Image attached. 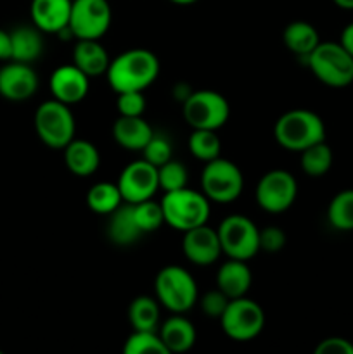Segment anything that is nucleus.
<instances>
[{
    "mask_svg": "<svg viewBox=\"0 0 353 354\" xmlns=\"http://www.w3.org/2000/svg\"><path fill=\"white\" fill-rule=\"evenodd\" d=\"M159 59L149 48H130L116 55L107 68V82L116 93L144 92L159 75Z\"/></svg>",
    "mask_w": 353,
    "mask_h": 354,
    "instance_id": "f257e3e1",
    "label": "nucleus"
},
{
    "mask_svg": "<svg viewBox=\"0 0 353 354\" xmlns=\"http://www.w3.org/2000/svg\"><path fill=\"white\" fill-rule=\"evenodd\" d=\"M273 137L286 151L301 152L325 140V124L314 111L291 109L275 121Z\"/></svg>",
    "mask_w": 353,
    "mask_h": 354,
    "instance_id": "f03ea898",
    "label": "nucleus"
},
{
    "mask_svg": "<svg viewBox=\"0 0 353 354\" xmlns=\"http://www.w3.org/2000/svg\"><path fill=\"white\" fill-rule=\"evenodd\" d=\"M165 223L179 232H187L210 220V199L199 190L183 187L173 192H165L161 201Z\"/></svg>",
    "mask_w": 353,
    "mask_h": 354,
    "instance_id": "7ed1b4c3",
    "label": "nucleus"
},
{
    "mask_svg": "<svg viewBox=\"0 0 353 354\" xmlns=\"http://www.w3.org/2000/svg\"><path fill=\"white\" fill-rule=\"evenodd\" d=\"M305 61L324 85L345 88L353 83V57L339 41H320Z\"/></svg>",
    "mask_w": 353,
    "mask_h": 354,
    "instance_id": "20e7f679",
    "label": "nucleus"
},
{
    "mask_svg": "<svg viewBox=\"0 0 353 354\" xmlns=\"http://www.w3.org/2000/svg\"><path fill=\"white\" fill-rule=\"evenodd\" d=\"M156 299L172 313H185L199 299L194 277L185 268L168 265L161 268L154 280Z\"/></svg>",
    "mask_w": 353,
    "mask_h": 354,
    "instance_id": "39448f33",
    "label": "nucleus"
},
{
    "mask_svg": "<svg viewBox=\"0 0 353 354\" xmlns=\"http://www.w3.org/2000/svg\"><path fill=\"white\" fill-rule=\"evenodd\" d=\"M35 131L47 147L62 151L75 138L76 123L68 104L51 99L35 111Z\"/></svg>",
    "mask_w": 353,
    "mask_h": 354,
    "instance_id": "423d86ee",
    "label": "nucleus"
},
{
    "mask_svg": "<svg viewBox=\"0 0 353 354\" xmlns=\"http://www.w3.org/2000/svg\"><path fill=\"white\" fill-rule=\"evenodd\" d=\"M185 123L192 130H220L230 116L228 100L215 90H192L182 104Z\"/></svg>",
    "mask_w": 353,
    "mask_h": 354,
    "instance_id": "0eeeda50",
    "label": "nucleus"
},
{
    "mask_svg": "<svg viewBox=\"0 0 353 354\" xmlns=\"http://www.w3.org/2000/svg\"><path fill=\"white\" fill-rule=\"evenodd\" d=\"M244 189V176L239 166L228 159L217 158L204 162L201 171V192L210 203H234Z\"/></svg>",
    "mask_w": 353,
    "mask_h": 354,
    "instance_id": "6e6552de",
    "label": "nucleus"
},
{
    "mask_svg": "<svg viewBox=\"0 0 353 354\" xmlns=\"http://www.w3.org/2000/svg\"><path fill=\"white\" fill-rule=\"evenodd\" d=\"M220 324L228 339L248 342L262 334L265 327V313L256 301L242 296L230 299L227 310L220 317Z\"/></svg>",
    "mask_w": 353,
    "mask_h": 354,
    "instance_id": "1a4fd4ad",
    "label": "nucleus"
},
{
    "mask_svg": "<svg viewBox=\"0 0 353 354\" xmlns=\"http://www.w3.org/2000/svg\"><path fill=\"white\" fill-rule=\"evenodd\" d=\"M221 252L227 258L249 261L260 251V230L244 214H230L218 227Z\"/></svg>",
    "mask_w": 353,
    "mask_h": 354,
    "instance_id": "9d476101",
    "label": "nucleus"
},
{
    "mask_svg": "<svg viewBox=\"0 0 353 354\" xmlns=\"http://www.w3.org/2000/svg\"><path fill=\"white\" fill-rule=\"evenodd\" d=\"M113 21L107 0H73L69 30L76 40H100Z\"/></svg>",
    "mask_w": 353,
    "mask_h": 354,
    "instance_id": "9b49d317",
    "label": "nucleus"
},
{
    "mask_svg": "<svg viewBox=\"0 0 353 354\" xmlns=\"http://www.w3.org/2000/svg\"><path fill=\"white\" fill-rule=\"evenodd\" d=\"M298 196V182L286 169H270L260 178L255 189L256 204L272 214L284 213L294 204Z\"/></svg>",
    "mask_w": 353,
    "mask_h": 354,
    "instance_id": "f8f14e48",
    "label": "nucleus"
},
{
    "mask_svg": "<svg viewBox=\"0 0 353 354\" xmlns=\"http://www.w3.org/2000/svg\"><path fill=\"white\" fill-rule=\"evenodd\" d=\"M116 183L125 203L135 204L152 199L159 189L158 168L145 159L134 161L121 171Z\"/></svg>",
    "mask_w": 353,
    "mask_h": 354,
    "instance_id": "ddd939ff",
    "label": "nucleus"
},
{
    "mask_svg": "<svg viewBox=\"0 0 353 354\" xmlns=\"http://www.w3.org/2000/svg\"><path fill=\"white\" fill-rule=\"evenodd\" d=\"M182 251L183 256L197 266L213 265L224 254L218 230L211 228L208 223L183 232Z\"/></svg>",
    "mask_w": 353,
    "mask_h": 354,
    "instance_id": "4468645a",
    "label": "nucleus"
},
{
    "mask_svg": "<svg viewBox=\"0 0 353 354\" xmlns=\"http://www.w3.org/2000/svg\"><path fill=\"white\" fill-rule=\"evenodd\" d=\"M38 90V75L26 62L12 61L0 68V95L21 102L33 97Z\"/></svg>",
    "mask_w": 353,
    "mask_h": 354,
    "instance_id": "2eb2a0df",
    "label": "nucleus"
},
{
    "mask_svg": "<svg viewBox=\"0 0 353 354\" xmlns=\"http://www.w3.org/2000/svg\"><path fill=\"white\" fill-rule=\"evenodd\" d=\"M48 86L55 100L71 106L85 99L90 90V78L71 62L54 69L48 80Z\"/></svg>",
    "mask_w": 353,
    "mask_h": 354,
    "instance_id": "dca6fc26",
    "label": "nucleus"
},
{
    "mask_svg": "<svg viewBox=\"0 0 353 354\" xmlns=\"http://www.w3.org/2000/svg\"><path fill=\"white\" fill-rule=\"evenodd\" d=\"M73 0H31L30 16L42 33L59 35L69 26Z\"/></svg>",
    "mask_w": 353,
    "mask_h": 354,
    "instance_id": "f3484780",
    "label": "nucleus"
},
{
    "mask_svg": "<svg viewBox=\"0 0 353 354\" xmlns=\"http://www.w3.org/2000/svg\"><path fill=\"white\" fill-rule=\"evenodd\" d=\"M251 283L253 275L248 261L228 258L218 268L217 289H220L228 299H237V297L246 296L248 290L251 289Z\"/></svg>",
    "mask_w": 353,
    "mask_h": 354,
    "instance_id": "a211bd4d",
    "label": "nucleus"
},
{
    "mask_svg": "<svg viewBox=\"0 0 353 354\" xmlns=\"http://www.w3.org/2000/svg\"><path fill=\"white\" fill-rule=\"evenodd\" d=\"M154 131L142 116H120L113 124V137L120 147L127 151H138L147 145Z\"/></svg>",
    "mask_w": 353,
    "mask_h": 354,
    "instance_id": "6ab92c4d",
    "label": "nucleus"
},
{
    "mask_svg": "<svg viewBox=\"0 0 353 354\" xmlns=\"http://www.w3.org/2000/svg\"><path fill=\"white\" fill-rule=\"evenodd\" d=\"M159 337L165 344L166 351L170 353H185L192 349L196 344V328L192 322L182 317V313H175L170 317L159 328Z\"/></svg>",
    "mask_w": 353,
    "mask_h": 354,
    "instance_id": "aec40b11",
    "label": "nucleus"
},
{
    "mask_svg": "<svg viewBox=\"0 0 353 354\" xmlns=\"http://www.w3.org/2000/svg\"><path fill=\"white\" fill-rule=\"evenodd\" d=\"M62 151H64L66 168L73 175L85 178V176L93 175L99 169L100 154L92 142L83 140V138H80V140L73 138Z\"/></svg>",
    "mask_w": 353,
    "mask_h": 354,
    "instance_id": "412c9836",
    "label": "nucleus"
},
{
    "mask_svg": "<svg viewBox=\"0 0 353 354\" xmlns=\"http://www.w3.org/2000/svg\"><path fill=\"white\" fill-rule=\"evenodd\" d=\"M73 64L82 69L89 78L106 75L111 59L99 40H76L73 48Z\"/></svg>",
    "mask_w": 353,
    "mask_h": 354,
    "instance_id": "4be33fe9",
    "label": "nucleus"
},
{
    "mask_svg": "<svg viewBox=\"0 0 353 354\" xmlns=\"http://www.w3.org/2000/svg\"><path fill=\"white\" fill-rule=\"evenodd\" d=\"M107 235L113 241V244L121 245V248L135 244L144 235L138 228L137 221H135L134 206L130 203H123L109 214Z\"/></svg>",
    "mask_w": 353,
    "mask_h": 354,
    "instance_id": "5701e85b",
    "label": "nucleus"
},
{
    "mask_svg": "<svg viewBox=\"0 0 353 354\" xmlns=\"http://www.w3.org/2000/svg\"><path fill=\"white\" fill-rule=\"evenodd\" d=\"M12 41V59L10 61L31 64L44 52V37L37 26H19L10 31Z\"/></svg>",
    "mask_w": 353,
    "mask_h": 354,
    "instance_id": "b1692460",
    "label": "nucleus"
},
{
    "mask_svg": "<svg viewBox=\"0 0 353 354\" xmlns=\"http://www.w3.org/2000/svg\"><path fill=\"white\" fill-rule=\"evenodd\" d=\"M284 45L298 57L307 59L315 47L320 44V37L314 24L308 21H293L284 28Z\"/></svg>",
    "mask_w": 353,
    "mask_h": 354,
    "instance_id": "393cba45",
    "label": "nucleus"
},
{
    "mask_svg": "<svg viewBox=\"0 0 353 354\" xmlns=\"http://www.w3.org/2000/svg\"><path fill=\"white\" fill-rule=\"evenodd\" d=\"M123 203L125 201L121 197L120 189H118V183L99 182L90 187V190L87 192V206L97 214H107L109 216Z\"/></svg>",
    "mask_w": 353,
    "mask_h": 354,
    "instance_id": "a878e982",
    "label": "nucleus"
},
{
    "mask_svg": "<svg viewBox=\"0 0 353 354\" xmlns=\"http://www.w3.org/2000/svg\"><path fill=\"white\" fill-rule=\"evenodd\" d=\"M128 320L134 330H156L159 324V301L137 296L128 306Z\"/></svg>",
    "mask_w": 353,
    "mask_h": 354,
    "instance_id": "bb28decb",
    "label": "nucleus"
},
{
    "mask_svg": "<svg viewBox=\"0 0 353 354\" xmlns=\"http://www.w3.org/2000/svg\"><path fill=\"white\" fill-rule=\"evenodd\" d=\"M300 154L301 169L308 176H311V178H320V176H324L332 168L334 154H332V149L325 144V140L310 145L305 151H301Z\"/></svg>",
    "mask_w": 353,
    "mask_h": 354,
    "instance_id": "cd10ccee",
    "label": "nucleus"
},
{
    "mask_svg": "<svg viewBox=\"0 0 353 354\" xmlns=\"http://www.w3.org/2000/svg\"><path fill=\"white\" fill-rule=\"evenodd\" d=\"M327 220L336 230H353V189L341 190L332 197L327 207Z\"/></svg>",
    "mask_w": 353,
    "mask_h": 354,
    "instance_id": "c85d7f7f",
    "label": "nucleus"
},
{
    "mask_svg": "<svg viewBox=\"0 0 353 354\" xmlns=\"http://www.w3.org/2000/svg\"><path fill=\"white\" fill-rule=\"evenodd\" d=\"M187 145L190 154L203 162L220 158L221 140L215 130H192Z\"/></svg>",
    "mask_w": 353,
    "mask_h": 354,
    "instance_id": "c756f323",
    "label": "nucleus"
},
{
    "mask_svg": "<svg viewBox=\"0 0 353 354\" xmlns=\"http://www.w3.org/2000/svg\"><path fill=\"white\" fill-rule=\"evenodd\" d=\"M125 354H168L156 330H134L123 346Z\"/></svg>",
    "mask_w": 353,
    "mask_h": 354,
    "instance_id": "7c9ffc66",
    "label": "nucleus"
},
{
    "mask_svg": "<svg viewBox=\"0 0 353 354\" xmlns=\"http://www.w3.org/2000/svg\"><path fill=\"white\" fill-rule=\"evenodd\" d=\"M132 206H134V218L135 221H137L142 234L156 232L163 223H165L161 203H154L152 199H147L142 201V203L132 204Z\"/></svg>",
    "mask_w": 353,
    "mask_h": 354,
    "instance_id": "2f4dec72",
    "label": "nucleus"
},
{
    "mask_svg": "<svg viewBox=\"0 0 353 354\" xmlns=\"http://www.w3.org/2000/svg\"><path fill=\"white\" fill-rule=\"evenodd\" d=\"M187 180H189L187 168L180 161H175V159H170L168 162L158 168L159 189L165 190V192L183 189V187H187Z\"/></svg>",
    "mask_w": 353,
    "mask_h": 354,
    "instance_id": "473e14b6",
    "label": "nucleus"
},
{
    "mask_svg": "<svg viewBox=\"0 0 353 354\" xmlns=\"http://www.w3.org/2000/svg\"><path fill=\"white\" fill-rule=\"evenodd\" d=\"M142 156L147 162H151L152 166L159 168L161 165L168 162L170 159H173V149L172 142L165 137V135H152L151 140L147 142L144 149H142Z\"/></svg>",
    "mask_w": 353,
    "mask_h": 354,
    "instance_id": "72a5a7b5",
    "label": "nucleus"
},
{
    "mask_svg": "<svg viewBox=\"0 0 353 354\" xmlns=\"http://www.w3.org/2000/svg\"><path fill=\"white\" fill-rule=\"evenodd\" d=\"M116 109L120 116H142L145 111V97L142 92L116 93Z\"/></svg>",
    "mask_w": 353,
    "mask_h": 354,
    "instance_id": "f704fd0d",
    "label": "nucleus"
},
{
    "mask_svg": "<svg viewBox=\"0 0 353 354\" xmlns=\"http://www.w3.org/2000/svg\"><path fill=\"white\" fill-rule=\"evenodd\" d=\"M197 301H199L201 310H203V313L206 315V317L218 318V320H220V317L224 315V311L227 310L228 303H230V299H228L220 289L208 290V292L204 294L203 297H199Z\"/></svg>",
    "mask_w": 353,
    "mask_h": 354,
    "instance_id": "c9c22d12",
    "label": "nucleus"
},
{
    "mask_svg": "<svg viewBox=\"0 0 353 354\" xmlns=\"http://www.w3.org/2000/svg\"><path fill=\"white\" fill-rule=\"evenodd\" d=\"M286 234L279 227H265L260 230V249L266 252H277L286 245Z\"/></svg>",
    "mask_w": 353,
    "mask_h": 354,
    "instance_id": "e433bc0d",
    "label": "nucleus"
},
{
    "mask_svg": "<svg viewBox=\"0 0 353 354\" xmlns=\"http://www.w3.org/2000/svg\"><path fill=\"white\" fill-rule=\"evenodd\" d=\"M315 354H353V344L345 337H327L318 342Z\"/></svg>",
    "mask_w": 353,
    "mask_h": 354,
    "instance_id": "4c0bfd02",
    "label": "nucleus"
},
{
    "mask_svg": "<svg viewBox=\"0 0 353 354\" xmlns=\"http://www.w3.org/2000/svg\"><path fill=\"white\" fill-rule=\"evenodd\" d=\"M12 59V41H10L9 31L0 30V61Z\"/></svg>",
    "mask_w": 353,
    "mask_h": 354,
    "instance_id": "58836bf2",
    "label": "nucleus"
},
{
    "mask_svg": "<svg viewBox=\"0 0 353 354\" xmlns=\"http://www.w3.org/2000/svg\"><path fill=\"white\" fill-rule=\"evenodd\" d=\"M339 44H341L353 57V23H350L348 26L343 28L341 37H339Z\"/></svg>",
    "mask_w": 353,
    "mask_h": 354,
    "instance_id": "ea45409f",
    "label": "nucleus"
},
{
    "mask_svg": "<svg viewBox=\"0 0 353 354\" xmlns=\"http://www.w3.org/2000/svg\"><path fill=\"white\" fill-rule=\"evenodd\" d=\"M339 9L345 10H353V0H332Z\"/></svg>",
    "mask_w": 353,
    "mask_h": 354,
    "instance_id": "a19ab883",
    "label": "nucleus"
},
{
    "mask_svg": "<svg viewBox=\"0 0 353 354\" xmlns=\"http://www.w3.org/2000/svg\"><path fill=\"white\" fill-rule=\"evenodd\" d=\"M172 3H176V6H192V3L199 2V0H170Z\"/></svg>",
    "mask_w": 353,
    "mask_h": 354,
    "instance_id": "79ce46f5",
    "label": "nucleus"
},
{
    "mask_svg": "<svg viewBox=\"0 0 353 354\" xmlns=\"http://www.w3.org/2000/svg\"><path fill=\"white\" fill-rule=\"evenodd\" d=\"M0 354H2V351H0Z\"/></svg>",
    "mask_w": 353,
    "mask_h": 354,
    "instance_id": "37998d69",
    "label": "nucleus"
}]
</instances>
